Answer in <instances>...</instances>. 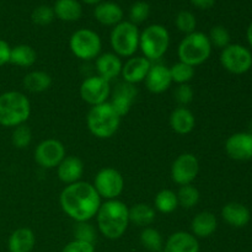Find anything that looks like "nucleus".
<instances>
[{"label": "nucleus", "mask_w": 252, "mask_h": 252, "mask_svg": "<svg viewBox=\"0 0 252 252\" xmlns=\"http://www.w3.org/2000/svg\"><path fill=\"white\" fill-rule=\"evenodd\" d=\"M221 218L234 228H244L251 219V213L246 206L239 202H229L221 208Z\"/></svg>", "instance_id": "nucleus-24"}, {"label": "nucleus", "mask_w": 252, "mask_h": 252, "mask_svg": "<svg viewBox=\"0 0 252 252\" xmlns=\"http://www.w3.org/2000/svg\"><path fill=\"white\" fill-rule=\"evenodd\" d=\"M53 11L61 21L74 22L83 15V6L78 0H57L53 5Z\"/></svg>", "instance_id": "nucleus-26"}, {"label": "nucleus", "mask_w": 252, "mask_h": 252, "mask_svg": "<svg viewBox=\"0 0 252 252\" xmlns=\"http://www.w3.org/2000/svg\"><path fill=\"white\" fill-rule=\"evenodd\" d=\"M36 244V236L30 228H17L7 239L10 252H31Z\"/></svg>", "instance_id": "nucleus-25"}, {"label": "nucleus", "mask_w": 252, "mask_h": 252, "mask_svg": "<svg viewBox=\"0 0 252 252\" xmlns=\"http://www.w3.org/2000/svg\"><path fill=\"white\" fill-rule=\"evenodd\" d=\"M69 48L80 61H95L102 51V39L94 30L79 29L69 38Z\"/></svg>", "instance_id": "nucleus-8"}, {"label": "nucleus", "mask_w": 252, "mask_h": 252, "mask_svg": "<svg viewBox=\"0 0 252 252\" xmlns=\"http://www.w3.org/2000/svg\"><path fill=\"white\" fill-rule=\"evenodd\" d=\"M171 180L179 186L191 185L199 174V161L192 153L180 154L171 165Z\"/></svg>", "instance_id": "nucleus-13"}, {"label": "nucleus", "mask_w": 252, "mask_h": 252, "mask_svg": "<svg viewBox=\"0 0 252 252\" xmlns=\"http://www.w3.org/2000/svg\"><path fill=\"white\" fill-rule=\"evenodd\" d=\"M179 207L185 209H192L198 204L199 202V191L193 185H185L180 186L179 191L176 192Z\"/></svg>", "instance_id": "nucleus-33"}, {"label": "nucleus", "mask_w": 252, "mask_h": 252, "mask_svg": "<svg viewBox=\"0 0 252 252\" xmlns=\"http://www.w3.org/2000/svg\"><path fill=\"white\" fill-rule=\"evenodd\" d=\"M10 52H11V47L6 41L0 38V66L5 65L10 62Z\"/></svg>", "instance_id": "nucleus-42"}, {"label": "nucleus", "mask_w": 252, "mask_h": 252, "mask_svg": "<svg viewBox=\"0 0 252 252\" xmlns=\"http://www.w3.org/2000/svg\"><path fill=\"white\" fill-rule=\"evenodd\" d=\"M249 133H251L252 134V121L250 122V129H249Z\"/></svg>", "instance_id": "nucleus-46"}, {"label": "nucleus", "mask_w": 252, "mask_h": 252, "mask_svg": "<svg viewBox=\"0 0 252 252\" xmlns=\"http://www.w3.org/2000/svg\"><path fill=\"white\" fill-rule=\"evenodd\" d=\"M145 88L152 94H162L172 85L169 66L161 63H153L145 76Z\"/></svg>", "instance_id": "nucleus-17"}, {"label": "nucleus", "mask_w": 252, "mask_h": 252, "mask_svg": "<svg viewBox=\"0 0 252 252\" xmlns=\"http://www.w3.org/2000/svg\"><path fill=\"white\" fill-rule=\"evenodd\" d=\"M170 75H171L172 84H176V85H181V84H189V81L194 78V70L193 66L189 65L186 63H182V62H176L175 64H172L170 66Z\"/></svg>", "instance_id": "nucleus-32"}, {"label": "nucleus", "mask_w": 252, "mask_h": 252, "mask_svg": "<svg viewBox=\"0 0 252 252\" xmlns=\"http://www.w3.org/2000/svg\"><path fill=\"white\" fill-rule=\"evenodd\" d=\"M169 123L176 134L187 135L196 127V117L189 107L177 106L170 115Z\"/></svg>", "instance_id": "nucleus-21"}, {"label": "nucleus", "mask_w": 252, "mask_h": 252, "mask_svg": "<svg viewBox=\"0 0 252 252\" xmlns=\"http://www.w3.org/2000/svg\"><path fill=\"white\" fill-rule=\"evenodd\" d=\"M102 199L93 184L79 181L68 185L59 194V204L66 216L75 223L90 221L97 214Z\"/></svg>", "instance_id": "nucleus-1"}, {"label": "nucleus", "mask_w": 252, "mask_h": 252, "mask_svg": "<svg viewBox=\"0 0 252 252\" xmlns=\"http://www.w3.org/2000/svg\"><path fill=\"white\" fill-rule=\"evenodd\" d=\"M208 38L212 47L224 49L230 44V33L224 26H214L209 31Z\"/></svg>", "instance_id": "nucleus-37"}, {"label": "nucleus", "mask_w": 252, "mask_h": 252, "mask_svg": "<svg viewBox=\"0 0 252 252\" xmlns=\"http://www.w3.org/2000/svg\"><path fill=\"white\" fill-rule=\"evenodd\" d=\"M121 116L110 102L93 106L86 115V126L97 139H110L117 133L121 125Z\"/></svg>", "instance_id": "nucleus-4"}, {"label": "nucleus", "mask_w": 252, "mask_h": 252, "mask_svg": "<svg viewBox=\"0 0 252 252\" xmlns=\"http://www.w3.org/2000/svg\"><path fill=\"white\" fill-rule=\"evenodd\" d=\"M66 157L65 147L63 143L54 138H48L37 144L34 148V161L42 169H56L62 160Z\"/></svg>", "instance_id": "nucleus-11"}, {"label": "nucleus", "mask_w": 252, "mask_h": 252, "mask_svg": "<svg viewBox=\"0 0 252 252\" xmlns=\"http://www.w3.org/2000/svg\"><path fill=\"white\" fill-rule=\"evenodd\" d=\"M218 228V219L212 212L197 213L191 220V234L197 239H206L213 235Z\"/></svg>", "instance_id": "nucleus-23"}, {"label": "nucleus", "mask_w": 252, "mask_h": 252, "mask_svg": "<svg viewBox=\"0 0 252 252\" xmlns=\"http://www.w3.org/2000/svg\"><path fill=\"white\" fill-rule=\"evenodd\" d=\"M123 62L122 58L115 54L113 52H106L101 53L95 59V71L96 75L105 79L107 81L115 80L116 78L121 76L122 73Z\"/></svg>", "instance_id": "nucleus-18"}, {"label": "nucleus", "mask_w": 252, "mask_h": 252, "mask_svg": "<svg viewBox=\"0 0 252 252\" xmlns=\"http://www.w3.org/2000/svg\"><path fill=\"white\" fill-rule=\"evenodd\" d=\"M93 186L102 201L118 199L125 189V179L118 170L103 167L95 175Z\"/></svg>", "instance_id": "nucleus-9"}, {"label": "nucleus", "mask_w": 252, "mask_h": 252, "mask_svg": "<svg viewBox=\"0 0 252 252\" xmlns=\"http://www.w3.org/2000/svg\"><path fill=\"white\" fill-rule=\"evenodd\" d=\"M225 153L236 161H248L252 159V134L249 132H238L225 140Z\"/></svg>", "instance_id": "nucleus-15"}, {"label": "nucleus", "mask_w": 252, "mask_h": 252, "mask_svg": "<svg viewBox=\"0 0 252 252\" xmlns=\"http://www.w3.org/2000/svg\"><path fill=\"white\" fill-rule=\"evenodd\" d=\"M140 243L150 252H157L164 249V239L161 233L153 226L143 228L140 233Z\"/></svg>", "instance_id": "nucleus-31"}, {"label": "nucleus", "mask_w": 252, "mask_h": 252, "mask_svg": "<svg viewBox=\"0 0 252 252\" xmlns=\"http://www.w3.org/2000/svg\"><path fill=\"white\" fill-rule=\"evenodd\" d=\"M170 42L171 38L166 27L159 24L149 25L140 31L139 51L144 58L157 63L167 53Z\"/></svg>", "instance_id": "nucleus-6"}, {"label": "nucleus", "mask_w": 252, "mask_h": 252, "mask_svg": "<svg viewBox=\"0 0 252 252\" xmlns=\"http://www.w3.org/2000/svg\"><path fill=\"white\" fill-rule=\"evenodd\" d=\"M57 176L65 186L81 181L84 175V162L80 158L66 155L56 167Z\"/></svg>", "instance_id": "nucleus-19"}, {"label": "nucleus", "mask_w": 252, "mask_h": 252, "mask_svg": "<svg viewBox=\"0 0 252 252\" xmlns=\"http://www.w3.org/2000/svg\"><path fill=\"white\" fill-rule=\"evenodd\" d=\"M220 64L226 71L235 75L248 73L252 66V53L248 47L239 43H230L221 49Z\"/></svg>", "instance_id": "nucleus-10"}, {"label": "nucleus", "mask_w": 252, "mask_h": 252, "mask_svg": "<svg viewBox=\"0 0 252 252\" xmlns=\"http://www.w3.org/2000/svg\"><path fill=\"white\" fill-rule=\"evenodd\" d=\"M164 249L166 252H199V243L191 233L180 230L167 238Z\"/></svg>", "instance_id": "nucleus-22"}, {"label": "nucleus", "mask_w": 252, "mask_h": 252, "mask_svg": "<svg viewBox=\"0 0 252 252\" xmlns=\"http://www.w3.org/2000/svg\"><path fill=\"white\" fill-rule=\"evenodd\" d=\"M155 219H157V211L149 204L137 203L129 208V223L139 228L150 226Z\"/></svg>", "instance_id": "nucleus-27"}, {"label": "nucleus", "mask_w": 252, "mask_h": 252, "mask_svg": "<svg viewBox=\"0 0 252 252\" xmlns=\"http://www.w3.org/2000/svg\"><path fill=\"white\" fill-rule=\"evenodd\" d=\"M22 84L29 93L41 94L51 88L52 76L47 71L32 70L25 75Z\"/></svg>", "instance_id": "nucleus-28"}, {"label": "nucleus", "mask_w": 252, "mask_h": 252, "mask_svg": "<svg viewBox=\"0 0 252 252\" xmlns=\"http://www.w3.org/2000/svg\"><path fill=\"white\" fill-rule=\"evenodd\" d=\"M175 26L180 32H182L186 36V34L196 31L197 19L189 10H181L175 17Z\"/></svg>", "instance_id": "nucleus-34"}, {"label": "nucleus", "mask_w": 252, "mask_h": 252, "mask_svg": "<svg viewBox=\"0 0 252 252\" xmlns=\"http://www.w3.org/2000/svg\"><path fill=\"white\" fill-rule=\"evenodd\" d=\"M97 239V231L94 225H91L90 221H84V223H76L74 228V240L85 241L95 245V241Z\"/></svg>", "instance_id": "nucleus-35"}, {"label": "nucleus", "mask_w": 252, "mask_h": 252, "mask_svg": "<svg viewBox=\"0 0 252 252\" xmlns=\"http://www.w3.org/2000/svg\"><path fill=\"white\" fill-rule=\"evenodd\" d=\"M154 209L161 214H171L179 208L176 192L172 189H164L157 193L154 198Z\"/></svg>", "instance_id": "nucleus-30"}, {"label": "nucleus", "mask_w": 252, "mask_h": 252, "mask_svg": "<svg viewBox=\"0 0 252 252\" xmlns=\"http://www.w3.org/2000/svg\"><path fill=\"white\" fill-rule=\"evenodd\" d=\"M31 116V102L24 93L6 91L0 95V126L16 128L26 125Z\"/></svg>", "instance_id": "nucleus-3"}, {"label": "nucleus", "mask_w": 252, "mask_h": 252, "mask_svg": "<svg viewBox=\"0 0 252 252\" xmlns=\"http://www.w3.org/2000/svg\"><path fill=\"white\" fill-rule=\"evenodd\" d=\"M157 252H166V250H165V249H161V250H159V251H157Z\"/></svg>", "instance_id": "nucleus-47"}, {"label": "nucleus", "mask_w": 252, "mask_h": 252, "mask_svg": "<svg viewBox=\"0 0 252 252\" xmlns=\"http://www.w3.org/2000/svg\"><path fill=\"white\" fill-rule=\"evenodd\" d=\"M32 142V132L26 125L14 128L11 135V143L17 149H26Z\"/></svg>", "instance_id": "nucleus-36"}, {"label": "nucleus", "mask_w": 252, "mask_h": 252, "mask_svg": "<svg viewBox=\"0 0 252 252\" xmlns=\"http://www.w3.org/2000/svg\"><path fill=\"white\" fill-rule=\"evenodd\" d=\"M152 64V62L148 61L143 56H133L123 63L121 76L125 83L132 84V85L144 83L145 76H147Z\"/></svg>", "instance_id": "nucleus-16"}, {"label": "nucleus", "mask_w": 252, "mask_h": 252, "mask_svg": "<svg viewBox=\"0 0 252 252\" xmlns=\"http://www.w3.org/2000/svg\"><path fill=\"white\" fill-rule=\"evenodd\" d=\"M37 62V52L29 44H17L11 47L9 63L19 68H30Z\"/></svg>", "instance_id": "nucleus-29"}, {"label": "nucleus", "mask_w": 252, "mask_h": 252, "mask_svg": "<svg viewBox=\"0 0 252 252\" xmlns=\"http://www.w3.org/2000/svg\"><path fill=\"white\" fill-rule=\"evenodd\" d=\"M211 41L208 34L203 32L194 31L192 33L186 34L177 46V57L179 61L186 63L189 65L196 66L206 63L212 54Z\"/></svg>", "instance_id": "nucleus-5"}, {"label": "nucleus", "mask_w": 252, "mask_h": 252, "mask_svg": "<svg viewBox=\"0 0 252 252\" xmlns=\"http://www.w3.org/2000/svg\"><path fill=\"white\" fill-rule=\"evenodd\" d=\"M150 15V5L145 1H135L129 9V20L132 24L139 25L147 21Z\"/></svg>", "instance_id": "nucleus-39"}, {"label": "nucleus", "mask_w": 252, "mask_h": 252, "mask_svg": "<svg viewBox=\"0 0 252 252\" xmlns=\"http://www.w3.org/2000/svg\"><path fill=\"white\" fill-rule=\"evenodd\" d=\"M111 91H112V88H111L110 81L100 78L96 74L84 79L79 89L81 100L90 105L91 107L107 102L110 100Z\"/></svg>", "instance_id": "nucleus-12"}, {"label": "nucleus", "mask_w": 252, "mask_h": 252, "mask_svg": "<svg viewBox=\"0 0 252 252\" xmlns=\"http://www.w3.org/2000/svg\"><path fill=\"white\" fill-rule=\"evenodd\" d=\"M81 1L83 2H85V4H88V5H97V4H100V2H102V1H105V0H81Z\"/></svg>", "instance_id": "nucleus-45"}, {"label": "nucleus", "mask_w": 252, "mask_h": 252, "mask_svg": "<svg viewBox=\"0 0 252 252\" xmlns=\"http://www.w3.org/2000/svg\"><path fill=\"white\" fill-rule=\"evenodd\" d=\"M140 31L137 25L130 21L120 22L112 27L110 33V44L112 52L120 58H130L139 51Z\"/></svg>", "instance_id": "nucleus-7"}, {"label": "nucleus", "mask_w": 252, "mask_h": 252, "mask_svg": "<svg viewBox=\"0 0 252 252\" xmlns=\"http://www.w3.org/2000/svg\"><path fill=\"white\" fill-rule=\"evenodd\" d=\"M31 19L34 25L47 26L56 19V15H54L53 7L48 6V5H39V6L34 7V10L32 11Z\"/></svg>", "instance_id": "nucleus-38"}, {"label": "nucleus", "mask_w": 252, "mask_h": 252, "mask_svg": "<svg viewBox=\"0 0 252 252\" xmlns=\"http://www.w3.org/2000/svg\"><path fill=\"white\" fill-rule=\"evenodd\" d=\"M194 91L189 84H181L177 85L174 91V98L177 102V105L182 107H187L189 103L193 101Z\"/></svg>", "instance_id": "nucleus-40"}, {"label": "nucleus", "mask_w": 252, "mask_h": 252, "mask_svg": "<svg viewBox=\"0 0 252 252\" xmlns=\"http://www.w3.org/2000/svg\"><path fill=\"white\" fill-rule=\"evenodd\" d=\"M194 7L201 10H208L216 4V0H189Z\"/></svg>", "instance_id": "nucleus-43"}, {"label": "nucleus", "mask_w": 252, "mask_h": 252, "mask_svg": "<svg viewBox=\"0 0 252 252\" xmlns=\"http://www.w3.org/2000/svg\"><path fill=\"white\" fill-rule=\"evenodd\" d=\"M62 252H95V245L85 241L73 240L64 246Z\"/></svg>", "instance_id": "nucleus-41"}, {"label": "nucleus", "mask_w": 252, "mask_h": 252, "mask_svg": "<svg viewBox=\"0 0 252 252\" xmlns=\"http://www.w3.org/2000/svg\"><path fill=\"white\" fill-rule=\"evenodd\" d=\"M96 225L101 235L110 240L122 238L129 226V207L121 199L103 201L96 214Z\"/></svg>", "instance_id": "nucleus-2"}, {"label": "nucleus", "mask_w": 252, "mask_h": 252, "mask_svg": "<svg viewBox=\"0 0 252 252\" xmlns=\"http://www.w3.org/2000/svg\"><path fill=\"white\" fill-rule=\"evenodd\" d=\"M246 38H248L249 44L252 48V22L250 24V26L248 27V31H246Z\"/></svg>", "instance_id": "nucleus-44"}, {"label": "nucleus", "mask_w": 252, "mask_h": 252, "mask_svg": "<svg viewBox=\"0 0 252 252\" xmlns=\"http://www.w3.org/2000/svg\"><path fill=\"white\" fill-rule=\"evenodd\" d=\"M137 96L138 90L135 85L122 81V83H118L115 89H112L108 102L112 105V107L121 117H125L129 113L130 108L134 105Z\"/></svg>", "instance_id": "nucleus-14"}, {"label": "nucleus", "mask_w": 252, "mask_h": 252, "mask_svg": "<svg viewBox=\"0 0 252 252\" xmlns=\"http://www.w3.org/2000/svg\"><path fill=\"white\" fill-rule=\"evenodd\" d=\"M123 12L122 7L113 1H102L97 4L94 9V17L98 24L103 26L115 27L120 22L123 21Z\"/></svg>", "instance_id": "nucleus-20"}]
</instances>
